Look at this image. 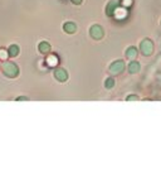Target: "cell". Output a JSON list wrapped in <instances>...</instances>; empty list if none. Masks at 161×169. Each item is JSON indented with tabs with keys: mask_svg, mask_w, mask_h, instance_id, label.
<instances>
[{
	"mask_svg": "<svg viewBox=\"0 0 161 169\" xmlns=\"http://www.w3.org/2000/svg\"><path fill=\"white\" fill-rule=\"evenodd\" d=\"M1 68H3L4 75L10 77V78H14L19 75V67L13 62H7V61L3 62Z\"/></svg>",
	"mask_w": 161,
	"mask_h": 169,
	"instance_id": "1",
	"label": "cell"
},
{
	"mask_svg": "<svg viewBox=\"0 0 161 169\" xmlns=\"http://www.w3.org/2000/svg\"><path fill=\"white\" fill-rule=\"evenodd\" d=\"M63 29H64V32H67L68 34H73V33H76V30H77V25L72 22H68L63 25Z\"/></svg>",
	"mask_w": 161,
	"mask_h": 169,
	"instance_id": "7",
	"label": "cell"
},
{
	"mask_svg": "<svg viewBox=\"0 0 161 169\" xmlns=\"http://www.w3.org/2000/svg\"><path fill=\"white\" fill-rule=\"evenodd\" d=\"M21 100H28V97H18L17 101H21Z\"/></svg>",
	"mask_w": 161,
	"mask_h": 169,
	"instance_id": "19",
	"label": "cell"
},
{
	"mask_svg": "<svg viewBox=\"0 0 161 169\" xmlns=\"http://www.w3.org/2000/svg\"><path fill=\"white\" fill-rule=\"evenodd\" d=\"M8 53L10 57H15V56H18L19 54V47L17 44H12L9 47V49H8Z\"/></svg>",
	"mask_w": 161,
	"mask_h": 169,
	"instance_id": "11",
	"label": "cell"
},
{
	"mask_svg": "<svg viewBox=\"0 0 161 169\" xmlns=\"http://www.w3.org/2000/svg\"><path fill=\"white\" fill-rule=\"evenodd\" d=\"M113 14H115L116 18H123V17H126V15H127V10L123 9V8H120V9L116 8V10H115Z\"/></svg>",
	"mask_w": 161,
	"mask_h": 169,
	"instance_id": "13",
	"label": "cell"
},
{
	"mask_svg": "<svg viewBox=\"0 0 161 169\" xmlns=\"http://www.w3.org/2000/svg\"><path fill=\"white\" fill-rule=\"evenodd\" d=\"M140 49H141L143 56H151L152 52H154V44H152V42L150 40V39H143L141 42Z\"/></svg>",
	"mask_w": 161,
	"mask_h": 169,
	"instance_id": "3",
	"label": "cell"
},
{
	"mask_svg": "<svg viewBox=\"0 0 161 169\" xmlns=\"http://www.w3.org/2000/svg\"><path fill=\"white\" fill-rule=\"evenodd\" d=\"M89 33H91V37H92L93 39H96V40L102 39V38H103V35H105L103 29H102V27H101V25H98V24L92 25L91 29H89Z\"/></svg>",
	"mask_w": 161,
	"mask_h": 169,
	"instance_id": "4",
	"label": "cell"
},
{
	"mask_svg": "<svg viewBox=\"0 0 161 169\" xmlns=\"http://www.w3.org/2000/svg\"><path fill=\"white\" fill-rule=\"evenodd\" d=\"M47 65L49 66V67H54V66H57V65H58V58H57L56 56L50 54L49 57L47 58Z\"/></svg>",
	"mask_w": 161,
	"mask_h": 169,
	"instance_id": "12",
	"label": "cell"
},
{
	"mask_svg": "<svg viewBox=\"0 0 161 169\" xmlns=\"http://www.w3.org/2000/svg\"><path fill=\"white\" fill-rule=\"evenodd\" d=\"M54 77L57 78L58 81L63 82V81H66L68 78V73H67V71L64 70V68H56V70H54Z\"/></svg>",
	"mask_w": 161,
	"mask_h": 169,
	"instance_id": "5",
	"label": "cell"
},
{
	"mask_svg": "<svg viewBox=\"0 0 161 169\" xmlns=\"http://www.w3.org/2000/svg\"><path fill=\"white\" fill-rule=\"evenodd\" d=\"M128 72L130 73H137V72H140V63L138 62H131L130 63V66H128Z\"/></svg>",
	"mask_w": 161,
	"mask_h": 169,
	"instance_id": "10",
	"label": "cell"
},
{
	"mask_svg": "<svg viewBox=\"0 0 161 169\" xmlns=\"http://www.w3.org/2000/svg\"><path fill=\"white\" fill-rule=\"evenodd\" d=\"M72 3H73V4H77V5H78V4H80V3H82V0H72Z\"/></svg>",
	"mask_w": 161,
	"mask_h": 169,
	"instance_id": "18",
	"label": "cell"
},
{
	"mask_svg": "<svg viewBox=\"0 0 161 169\" xmlns=\"http://www.w3.org/2000/svg\"><path fill=\"white\" fill-rule=\"evenodd\" d=\"M126 57L128 58V60H136L137 57V49L136 47H128V48L126 49Z\"/></svg>",
	"mask_w": 161,
	"mask_h": 169,
	"instance_id": "9",
	"label": "cell"
},
{
	"mask_svg": "<svg viewBox=\"0 0 161 169\" xmlns=\"http://www.w3.org/2000/svg\"><path fill=\"white\" fill-rule=\"evenodd\" d=\"M115 86V80L113 78H107V80L105 81V87L106 88H112Z\"/></svg>",
	"mask_w": 161,
	"mask_h": 169,
	"instance_id": "14",
	"label": "cell"
},
{
	"mask_svg": "<svg viewBox=\"0 0 161 169\" xmlns=\"http://www.w3.org/2000/svg\"><path fill=\"white\" fill-rule=\"evenodd\" d=\"M119 4H120L119 0H112V1H110V4L106 7V12H107V14H108V15H113L116 8L119 7Z\"/></svg>",
	"mask_w": 161,
	"mask_h": 169,
	"instance_id": "6",
	"label": "cell"
},
{
	"mask_svg": "<svg viewBox=\"0 0 161 169\" xmlns=\"http://www.w3.org/2000/svg\"><path fill=\"white\" fill-rule=\"evenodd\" d=\"M132 1L131 0H122L121 1V5H123V7H128V5H131Z\"/></svg>",
	"mask_w": 161,
	"mask_h": 169,
	"instance_id": "16",
	"label": "cell"
},
{
	"mask_svg": "<svg viewBox=\"0 0 161 169\" xmlns=\"http://www.w3.org/2000/svg\"><path fill=\"white\" fill-rule=\"evenodd\" d=\"M127 100L130 101V100H138V97L137 96H130V97H127Z\"/></svg>",
	"mask_w": 161,
	"mask_h": 169,
	"instance_id": "17",
	"label": "cell"
},
{
	"mask_svg": "<svg viewBox=\"0 0 161 169\" xmlns=\"http://www.w3.org/2000/svg\"><path fill=\"white\" fill-rule=\"evenodd\" d=\"M38 49H39L40 53L48 54L50 52V44L48 43V42H40L39 46H38Z\"/></svg>",
	"mask_w": 161,
	"mask_h": 169,
	"instance_id": "8",
	"label": "cell"
},
{
	"mask_svg": "<svg viewBox=\"0 0 161 169\" xmlns=\"http://www.w3.org/2000/svg\"><path fill=\"white\" fill-rule=\"evenodd\" d=\"M8 56H9L8 51H5V49H3V48H0V58H1L3 61L7 60V57H8Z\"/></svg>",
	"mask_w": 161,
	"mask_h": 169,
	"instance_id": "15",
	"label": "cell"
},
{
	"mask_svg": "<svg viewBox=\"0 0 161 169\" xmlns=\"http://www.w3.org/2000/svg\"><path fill=\"white\" fill-rule=\"evenodd\" d=\"M123 70H125V63L121 60L112 62L110 68H108L110 73H112V75H120L121 72H123Z\"/></svg>",
	"mask_w": 161,
	"mask_h": 169,
	"instance_id": "2",
	"label": "cell"
}]
</instances>
